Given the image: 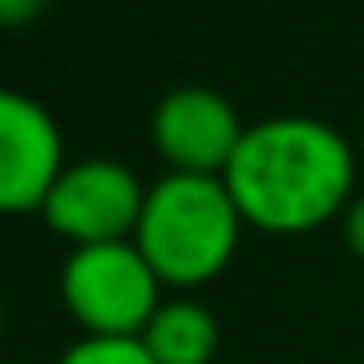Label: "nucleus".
I'll use <instances>...</instances> for the list:
<instances>
[{
  "label": "nucleus",
  "instance_id": "nucleus-9",
  "mask_svg": "<svg viewBox=\"0 0 364 364\" xmlns=\"http://www.w3.org/2000/svg\"><path fill=\"white\" fill-rule=\"evenodd\" d=\"M46 0H0V28H28L33 18H42Z\"/></svg>",
  "mask_w": 364,
  "mask_h": 364
},
{
  "label": "nucleus",
  "instance_id": "nucleus-4",
  "mask_svg": "<svg viewBox=\"0 0 364 364\" xmlns=\"http://www.w3.org/2000/svg\"><path fill=\"white\" fill-rule=\"evenodd\" d=\"M148 189L129 166L111 157H83L60 171L55 189L42 203V222L74 249L134 240Z\"/></svg>",
  "mask_w": 364,
  "mask_h": 364
},
{
  "label": "nucleus",
  "instance_id": "nucleus-11",
  "mask_svg": "<svg viewBox=\"0 0 364 364\" xmlns=\"http://www.w3.org/2000/svg\"><path fill=\"white\" fill-rule=\"evenodd\" d=\"M0 323H5V309H0Z\"/></svg>",
  "mask_w": 364,
  "mask_h": 364
},
{
  "label": "nucleus",
  "instance_id": "nucleus-5",
  "mask_svg": "<svg viewBox=\"0 0 364 364\" xmlns=\"http://www.w3.org/2000/svg\"><path fill=\"white\" fill-rule=\"evenodd\" d=\"M65 171V134L37 97L0 88V217L42 213Z\"/></svg>",
  "mask_w": 364,
  "mask_h": 364
},
{
  "label": "nucleus",
  "instance_id": "nucleus-8",
  "mask_svg": "<svg viewBox=\"0 0 364 364\" xmlns=\"http://www.w3.org/2000/svg\"><path fill=\"white\" fill-rule=\"evenodd\" d=\"M60 364H157L139 337H83L60 355Z\"/></svg>",
  "mask_w": 364,
  "mask_h": 364
},
{
  "label": "nucleus",
  "instance_id": "nucleus-1",
  "mask_svg": "<svg viewBox=\"0 0 364 364\" xmlns=\"http://www.w3.org/2000/svg\"><path fill=\"white\" fill-rule=\"evenodd\" d=\"M222 180L245 226L267 235H304L350 208L355 148L318 116H272L245 129Z\"/></svg>",
  "mask_w": 364,
  "mask_h": 364
},
{
  "label": "nucleus",
  "instance_id": "nucleus-10",
  "mask_svg": "<svg viewBox=\"0 0 364 364\" xmlns=\"http://www.w3.org/2000/svg\"><path fill=\"white\" fill-rule=\"evenodd\" d=\"M341 231H346L350 254L364 258V194H355V198H350V208L341 213Z\"/></svg>",
  "mask_w": 364,
  "mask_h": 364
},
{
  "label": "nucleus",
  "instance_id": "nucleus-2",
  "mask_svg": "<svg viewBox=\"0 0 364 364\" xmlns=\"http://www.w3.org/2000/svg\"><path fill=\"white\" fill-rule=\"evenodd\" d=\"M245 217L222 176H161L143 198L134 245L161 286H203L235 258Z\"/></svg>",
  "mask_w": 364,
  "mask_h": 364
},
{
  "label": "nucleus",
  "instance_id": "nucleus-12",
  "mask_svg": "<svg viewBox=\"0 0 364 364\" xmlns=\"http://www.w3.org/2000/svg\"><path fill=\"white\" fill-rule=\"evenodd\" d=\"M360 152H364V143H360Z\"/></svg>",
  "mask_w": 364,
  "mask_h": 364
},
{
  "label": "nucleus",
  "instance_id": "nucleus-7",
  "mask_svg": "<svg viewBox=\"0 0 364 364\" xmlns=\"http://www.w3.org/2000/svg\"><path fill=\"white\" fill-rule=\"evenodd\" d=\"M139 341L157 364H213L222 328L213 309H203L198 300H161Z\"/></svg>",
  "mask_w": 364,
  "mask_h": 364
},
{
  "label": "nucleus",
  "instance_id": "nucleus-6",
  "mask_svg": "<svg viewBox=\"0 0 364 364\" xmlns=\"http://www.w3.org/2000/svg\"><path fill=\"white\" fill-rule=\"evenodd\" d=\"M152 143L180 176H226L245 143V124L222 92L176 88L152 111Z\"/></svg>",
  "mask_w": 364,
  "mask_h": 364
},
{
  "label": "nucleus",
  "instance_id": "nucleus-3",
  "mask_svg": "<svg viewBox=\"0 0 364 364\" xmlns=\"http://www.w3.org/2000/svg\"><path fill=\"white\" fill-rule=\"evenodd\" d=\"M60 300L88 337H143L161 309V282L134 240L88 245L65 258Z\"/></svg>",
  "mask_w": 364,
  "mask_h": 364
}]
</instances>
